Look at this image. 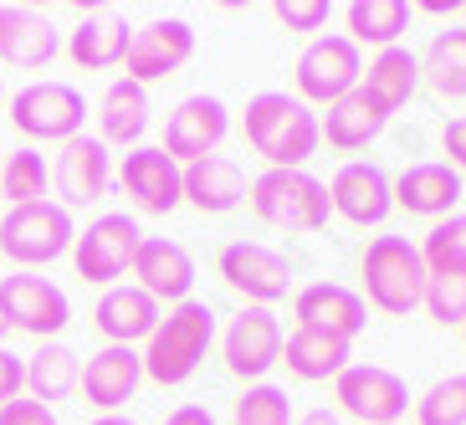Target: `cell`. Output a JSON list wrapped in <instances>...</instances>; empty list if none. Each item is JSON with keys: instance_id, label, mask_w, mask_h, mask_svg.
Listing matches in <instances>:
<instances>
[{"instance_id": "1", "label": "cell", "mask_w": 466, "mask_h": 425, "mask_svg": "<svg viewBox=\"0 0 466 425\" xmlns=\"http://www.w3.org/2000/svg\"><path fill=\"white\" fill-rule=\"evenodd\" d=\"M247 144L267 159V169H302L318 154V113L298 93H257L241 113Z\"/></svg>"}, {"instance_id": "2", "label": "cell", "mask_w": 466, "mask_h": 425, "mask_svg": "<svg viewBox=\"0 0 466 425\" xmlns=\"http://www.w3.org/2000/svg\"><path fill=\"white\" fill-rule=\"evenodd\" d=\"M210 343H216V313L200 298H185L159 318V329L144 339L138 359H144V374L154 384H185L206 364Z\"/></svg>"}, {"instance_id": "3", "label": "cell", "mask_w": 466, "mask_h": 425, "mask_svg": "<svg viewBox=\"0 0 466 425\" xmlns=\"http://www.w3.org/2000/svg\"><path fill=\"white\" fill-rule=\"evenodd\" d=\"M359 277H364V292L359 298L380 308L384 318H410L420 308L425 292V261L420 247H410L405 236H374L364 247V261H359Z\"/></svg>"}, {"instance_id": "4", "label": "cell", "mask_w": 466, "mask_h": 425, "mask_svg": "<svg viewBox=\"0 0 466 425\" xmlns=\"http://www.w3.org/2000/svg\"><path fill=\"white\" fill-rule=\"evenodd\" d=\"M247 200L257 220H267L277 231H323L333 216L329 185L313 179L308 169H267L247 185Z\"/></svg>"}, {"instance_id": "5", "label": "cell", "mask_w": 466, "mask_h": 425, "mask_svg": "<svg viewBox=\"0 0 466 425\" xmlns=\"http://www.w3.org/2000/svg\"><path fill=\"white\" fill-rule=\"evenodd\" d=\"M77 241L72 210L56 200H36V206H11V216L0 220V251L15 267H46V261L67 257Z\"/></svg>"}, {"instance_id": "6", "label": "cell", "mask_w": 466, "mask_h": 425, "mask_svg": "<svg viewBox=\"0 0 466 425\" xmlns=\"http://www.w3.org/2000/svg\"><path fill=\"white\" fill-rule=\"evenodd\" d=\"M364 83V56L349 36H313L298 56V97L308 108H333Z\"/></svg>"}, {"instance_id": "7", "label": "cell", "mask_w": 466, "mask_h": 425, "mask_svg": "<svg viewBox=\"0 0 466 425\" xmlns=\"http://www.w3.org/2000/svg\"><path fill=\"white\" fill-rule=\"evenodd\" d=\"M0 318H5V329L52 343L72 323V302L52 277L11 272V277H0Z\"/></svg>"}, {"instance_id": "8", "label": "cell", "mask_w": 466, "mask_h": 425, "mask_svg": "<svg viewBox=\"0 0 466 425\" xmlns=\"http://www.w3.org/2000/svg\"><path fill=\"white\" fill-rule=\"evenodd\" d=\"M144 241L138 220L124 210H108L97 216L93 226H83V236L72 241V261H77V277L97 282V288H113L124 272H134V251Z\"/></svg>"}, {"instance_id": "9", "label": "cell", "mask_w": 466, "mask_h": 425, "mask_svg": "<svg viewBox=\"0 0 466 425\" xmlns=\"http://www.w3.org/2000/svg\"><path fill=\"white\" fill-rule=\"evenodd\" d=\"M216 272L236 298H247V308H272V302H282L292 292L288 257L272 247H261V241H231V247H220Z\"/></svg>"}, {"instance_id": "10", "label": "cell", "mask_w": 466, "mask_h": 425, "mask_svg": "<svg viewBox=\"0 0 466 425\" xmlns=\"http://www.w3.org/2000/svg\"><path fill=\"white\" fill-rule=\"evenodd\" d=\"M333 395H339V410L354 415L359 425H400L410 410V384L384 364H349L333 379Z\"/></svg>"}, {"instance_id": "11", "label": "cell", "mask_w": 466, "mask_h": 425, "mask_svg": "<svg viewBox=\"0 0 466 425\" xmlns=\"http://www.w3.org/2000/svg\"><path fill=\"white\" fill-rule=\"evenodd\" d=\"M83 118H87V103L67 83H26L11 97V124L26 138H42V144L77 138L83 134Z\"/></svg>"}, {"instance_id": "12", "label": "cell", "mask_w": 466, "mask_h": 425, "mask_svg": "<svg viewBox=\"0 0 466 425\" xmlns=\"http://www.w3.org/2000/svg\"><path fill=\"white\" fill-rule=\"evenodd\" d=\"M220 359L247 384H261V374L282 364V323H277L272 308H241L220 333Z\"/></svg>"}, {"instance_id": "13", "label": "cell", "mask_w": 466, "mask_h": 425, "mask_svg": "<svg viewBox=\"0 0 466 425\" xmlns=\"http://www.w3.org/2000/svg\"><path fill=\"white\" fill-rule=\"evenodd\" d=\"M195 56V31L190 21L179 15H154L144 26H134V42H128V56H124V77L134 83H159V77H175L185 62Z\"/></svg>"}, {"instance_id": "14", "label": "cell", "mask_w": 466, "mask_h": 425, "mask_svg": "<svg viewBox=\"0 0 466 425\" xmlns=\"http://www.w3.org/2000/svg\"><path fill=\"white\" fill-rule=\"evenodd\" d=\"M226 134H231L226 103L210 97V93H195V97H185V103H175V113L165 118V144H159V149L185 169V165H195V159H210Z\"/></svg>"}, {"instance_id": "15", "label": "cell", "mask_w": 466, "mask_h": 425, "mask_svg": "<svg viewBox=\"0 0 466 425\" xmlns=\"http://www.w3.org/2000/svg\"><path fill=\"white\" fill-rule=\"evenodd\" d=\"M113 185V159H108V144L97 134H77L67 144H56V159H52V190L62 195L56 206H93L103 200Z\"/></svg>"}, {"instance_id": "16", "label": "cell", "mask_w": 466, "mask_h": 425, "mask_svg": "<svg viewBox=\"0 0 466 425\" xmlns=\"http://www.w3.org/2000/svg\"><path fill=\"white\" fill-rule=\"evenodd\" d=\"M292 318L308 333H329V339L354 343L370 323V302L354 288H343V282H308V288L292 292Z\"/></svg>"}, {"instance_id": "17", "label": "cell", "mask_w": 466, "mask_h": 425, "mask_svg": "<svg viewBox=\"0 0 466 425\" xmlns=\"http://www.w3.org/2000/svg\"><path fill=\"white\" fill-rule=\"evenodd\" d=\"M124 190L144 216H169L185 200V169L154 144H138L124 154Z\"/></svg>"}, {"instance_id": "18", "label": "cell", "mask_w": 466, "mask_h": 425, "mask_svg": "<svg viewBox=\"0 0 466 425\" xmlns=\"http://www.w3.org/2000/svg\"><path fill=\"white\" fill-rule=\"evenodd\" d=\"M329 206L333 216H343L349 226H384V216L395 210V190L390 175L370 159H349L329 185Z\"/></svg>"}, {"instance_id": "19", "label": "cell", "mask_w": 466, "mask_h": 425, "mask_svg": "<svg viewBox=\"0 0 466 425\" xmlns=\"http://www.w3.org/2000/svg\"><path fill=\"white\" fill-rule=\"evenodd\" d=\"M134 288L138 292H149L159 308H175V302H185L190 298V288H195V257L179 241H169V236H144L138 241V251H134Z\"/></svg>"}, {"instance_id": "20", "label": "cell", "mask_w": 466, "mask_h": 425, "mask_svg": "<svg viewBox=\"0 0 466 425\" xmlns=\"http://www.w3.org/2000/svg\"><path fill=\"white\" fill-rule=\"evenodd\" d=\"M395 190V206L405 216H420V220H446L456 216V200H461V175H456L446 159H425V165H410L390 179Z\"/></svg>"}, {"instance_id": "21", "label": "cell", "mask_w": 466, "mask_h": 425, "mask_svg": "<svg viewBox=\"0 0 466 425\" xmlns=\"http://www.w3.org/2000/svg\"><path fill=\"white\" fill-rule=\"evenodd\" d=\"M138 384H144V359H138V349H118V343H108V349H97V354L83 364L77 390H83V400L93 405V410L118 415L128 400H134Z\"/></svg>"}, {"instance_id": "22", "label": "cell", "mask_w": 466, "mask_h": 425, "mask_svg": "<svg viewBox=\"0 0 466 425\" xmlns=\"http://www.w3.org/2000/svg\"><path fill=\"white\" fill-rule=\"evenodd\" d=\"M62 52V36L46 21L42 11H26V5H0V62L5 67H46L52 56Z\"/></svg>"}, {"instance_id": "23", "label": "cell", "mask_w": 466, "mask_h": 425, "mask_svg": "<svg viewBox=\"0 0 466 425\" xmlns=\"http://www.w3.org/2000/svg\"><path fill=\"white\" fill-rule=\"evenodd\" d=\"M159 318H165V308L149 298V292H138V288H108L103 298H97L93 308V323L97 333L108 343H118V349H134V343H144L154 329H159Z\"/></svg>"}, {"instance_id": "24", "label": "cell", "mask_w": 466, "mask_h": 425, "mask_svg": "<svg viewBox=\"0 0 466 425\" xmlns=\"http://www.w3.org/2000/svg\"><path fill=\"white\" fill-rule=\"evenodd\" d=\"M384 124H390V113H384L364 87H354V93L339 97V103L318 118V138H323L329 149H339V154H359L384 134Z\"/></svg>"}, {"instance_id": "25", "label": "cell", "mask_w": 466, "mask_h": 425, "mask_svg": "<svg viewBox=\"0 0 466 425\" xmlns=\"http://www.w3.org/2000/svg\"><path fill=\"white\" fill-rule=\"evenodd\" d=\"M144 128H149V87L134 83V77H113L97 97V138L138 149Z\"/></svg>"}, {"instance_id": "26", "label": "cell", "mask_w": 466, "mask_h": 425, "mask_svg": "<svg viewBox=\"0 0 466 425\" xmlns=\"http://www.w3.org/2000/svg\"><path fill=\"white\" fill-rule=\"evenodd\" d=\"M185 200H190L200 216H226L247 200V175L236 159L226 154H210V159H195L185 165Z\"/></svg>"}, {"instance_id": "27", "label": "cell", "mask_w": 466, "mask_h": 425, "mask_svg": "<svg viewBox=\"0 0 466 425\" xmlns=\"http://www.w3.org/2000/svg\"><path fill=\"white\" fill-rule=\"evenodd\" d=\"M128 42H134V26H128L124 15L97 11V15H83V21H77V31L67 36V56L83 72H108L128 56Z\"/></svg>"}, {"instance_id": "28", "label": "cell", "mask_w": 466, "mask_h": 425, "mask_svg": "<svg viewBox=\"0 0 466 425\" xmlns=\"http://www.w3.org/2000/svg\"><path fill=\"white\" fill-rule=\"evenodd\" d=\"M349 343L329 339V333H308V329H292L282 339V364H288L292 379L302 384H323V379H339L349 369Z\"/></svg>"}, {"instance_id": "29", "label": "cell", "mask_w": 466, "mask_h": 425, "mask_svg": "<svg viewBox=\"0 0 466 425\" xmlns=\"http://www.w3.org/2000/svg\"><path fill=\"white\" fill-rule=\"evenodd\" d=\"M359 87H364L384 113H400L415 97V87H420V56H415L410 46H384V52H374L370 67H364V83Z\"/></svg>"}, {"instance_id": "30", "label": "cell", "mask_w": 466, "mask_h": 425, "mask_svg": "<svg viewBox=\"0 0 466 425\" xmlns=\"http://www.w3.org/2000/svg\"><path fill=\"white\" fill-rule=\"evenodd\" d=\"M343 26H349V42L354 46H400V36L410 31V5L405 0H354L343 5Z\"/></svg>"}, {"instance_id": "31", "label": "cell", "mask_w": 466, "mask_h": 425, "mask_svg": "<svg viewBox=\"0 0 466 425\" xmlns=\"http://www.w3.org/2000/svg\"><path fill=\"white\" fill-rule=\"evenodd\" d=\"M83 379V359L72 354L67 343H42L36 354H26V395L42 400L52 410L56 400H67Z\"/></svg>"}, {"instance_id": "32", "label": "cell", "mask_w": 466, "mask_h": 425, "mask_svg": "<svg viewBox=\"0 0 466 425\" xmlns=\"http://www.w3.org/2000/svg\"><path fill=\"white\" fill-rule=\"evenodd\" d=\"M420 83L446 103H466V26L436 31L431 52L420 56Z\"/></svg>"}, {"instance_id": "33", "label": "cell", "mask_w": 466, "mask_h": 425, "mask_svg": "<svg viewBox=\"0 0 466 425\" xmlns=\"http://www.w3.org/2000/svg\"><path fill=\"white\" fill-rule=\"evenodd\" d=\"M46 190H52V165L42 159V149H15L0 159V195L11 206H36L46 200Z\"/></svg>"}, {"instance_id": "34", "label": "cell", "mask_w": 466, "mask_h": 425, "mask_svg": "<svg viewBox=\"0 0 466 425\" xmlns=\"http://www.w3.org/2000/svg\"><path fill=\"white\" fill-rule=\"evenodd\" d=\"M420 261H425V272H431V277H441V272L466 277V210H456V216L436 220V226L425 231Z\"/></svg>"}, {"instance_id": "35", "label": "cell", "mask_w": 466, "mask_h": 425, "mask_svg": "<svg viewBox=\"0 0 466 425\" xmlns=\"http://www.w3.org/2000/svg\"><path fill=\"white\" fill-rule=\"evenodd\" d=\"M415 425H466V374H446L415 400Z\"/></svg>"}, {"instance_id": "36", "label": "cell", "mask_w": 466, "mask_h": 425, "mask_svg": "<svg viewBox=\"0 0 466 425\" xmlns=\"http://www.w3.org/2000/svg\"><path fill=\"white\" fill-rule=\"evenodd\" d=\"M236 425H292V400L282 384H247V395L236 400Z\"/></svg>"}, {"instance_id": "37", "label": "cell", "mask_w": 466, "mask_h": 425, "mask_svg": "<svg viewBox=\"0 0 466 425\" xmlns=\"http://www.w3.org/2000/svg\"><path fill=\"white\" fill-rule=\"evenodd\" d=\"M420 308L436 323H466V277L456 272H441V277H425V292H420Z\"/></svg>"}, {"instance_id": "38", "label": "cell", "mask_w": 466, "mask_h": 425, "mask_svg": "<svg viewBox=\"0 0 466 425\" xmlns=\"http://www.w3.org/2000/svg\"><path fill=\"white\" fill-rule=\"evenodd\" d=\"M272 15L288 31H318L329 21V0H282V5H272Z\"/></svg>"}, {"instance_id": "39", "label": "cell", "mask_w": 466, "mask_h": 425, "mask_svg": "<svg viewBox=\"0 0 466 425\" xmlns=\"http://www.w3.org/2000/svg\"><path fill=\"white\" fill-rule=\"evenodd\" d=\"M0 425H56V415L46 410L42 400H31V395H15L11 405H0Z\"/></svg>"}, {"instance_id": "40", "label": "cell", "mask_w": 466, "mask_h": 425, "mask_svg": "<svg viewBox=\"0 0 466 425\" xmlns=\"http://www.w3.org/2000/svg\"><path fill=\"white\" fill-rule=\"evenodd\" d=\"M15 395H26V359L0 349V405H11Z\"/></svg>"}, {"instance_id": "41", "label": "cell", "mask_w": 466, "mask_h": 425, "mask_svg": "<svg viewBox=\"0 0 466 425\" xmlns=\"http://www.w3.org/2000/svg\"><path fill=\"white\" fill-rule=\"evenodd\" d=\"M441 144H446V154H451L446 165H451L456 175L466 179V113H461V118H451V124L441 128Z\"/></svg>"}, {"instance_id": "42", "label": "cell", "mask_w": 466, "mask_h": 425, "mask_svg": "<svg viewBox=\"0 0 466 425\" xmlns=\"http://www.w3.org/2000/svg\"><path fill=\"white\" fill-rule=\"evenodd\" d=\"M165 425H216V415L206 405H179V410L165 415Z\"/></svg>"}, {"instance_id": "43", "label": "cell", "mask_w": 466, "mask_h": 425, "mask_svg": "<svg viewBox=\"0 0 466 425\" xmlns=\"http://www.w3.org/2000/svg\"><path fill=\"white\" fill-rule=\"evenodd\" d=\"M292 425H339V420H333L329 410H308V415H302V420H292Z\"/></svg>"}, {"instance_id": "44", "label": "cell", "mask_w": 466, "mask_h": 425, "mask_svg": "<svg viewBox=\"0 0 466 425\" xmlns=\"http://www.w3.org/2000/svg\"><path fill=\"white\" fill-rule=\"evenodd\" d=\"M93 425H134V420H128V415H97Z\"/></svg>"}, {"instance_id": "45", "label": "cell", "mask_w": 466, "mask_h": 425, "mask_svg": "<svg viewBox=\"0 0 466 425\" xmlns=\"http://www.w3.org/2000/svg\"><path fill=\"white\" fill-rule=\"evenodd\" d=\"M5 333H11V329H5V318H0V349H5Z\"/></svg>"}, {"instance_id": "46", "label": "cell", "mask_w": 466, "mask_h": 425, "mask_svg": "<svg viewBox=\"0 0 466 425\" xmlns=\"http://www.w3.org/2000/svg\"><path fill=\"white\" fill-rule=\"evenodd\" d=\"M461 339H466V323H461Z\"/></svg>"}, {"instance_id": "47", "label": "cell", "mask_w": 466, "mask_h": 425, "mask_svg": "<svg viewBox=\"0 0 466 425\" xmlns=\"http://www.w3.org/2000/svg\"><path fill=\"white\" fill-rule=\"evenodd\" d=\"M0 97H5V93H0Z\"/></svg>"}, {"instance_id": "48", "label": "cell", "mask_w": 466, "mask_h": 425, "mask_svg": "<svg viewBox=\"0 0 466 425\" xmlns=\"http://www.w3.org/2000/svg\"><path fill=\"white\" fill-rule=\"evenodd\" d=\"M400 425H405V420H400Z\"/></svg>"}]
</instances>
